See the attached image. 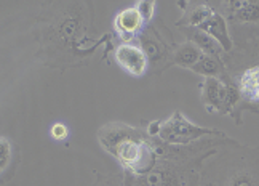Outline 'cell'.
Returning a JSON list of instances; mask_svg holds the SVG:
<instances>
[{
  "label": "cell",
  "mask_w": 259,
  "mask_h": 186,
  "mask_svg": "<svg viewBox=\"0 0 259 186\" xmlns=\"http://www.w3.org/2000/svg\"><path fill=\"white\" fill-rule=\"evenodd\" d=\"M135 7L138 8V12L143 16L146 24H149L152 21L154 13H155V2L154 0H139V2H136Z\"/></svg>",
  "instance_id": "2e32d148"
},
{
  "label": "cell",
  "mask_w": 259,
  "mask_h": 186,
  "mask_svg": "<svg viewBox=\"0 0 259 186\" xmlns=\"http://www.w3.org/2000/svg\"><path fill=\"white\" fill-rule=\"evenodd\" d=\"M197 186H259V148L229 136L203 161Z\"/></svg>",
  "instance_id": "7a4b0ae2"
},
{
  "label": "cell",
  "mask_w": 259,
  "mask_h": 186,
  "mask_svg": "<svg viewBox=\"0 0 259 186\" xmlns=\"http://www.w3.org/2000/svg\"><path fill=\"white\" fill-rule=\"evenodd\" d=\"M198 29L203 31L205 34L211 35L214 41L223 47L224 53H231L234 50L235 45L231 35V29H229V23L219 12H214Z\"/></svg>",
  "instance_id": "30bf717a"
},
{
  "label": "cell",
  "mask_w": 259,
  "mask_h": 186,
  "mask_svg": "<svg viewBox=\"0 0 259 186\" xmlns=\"http://www.w3.org/2000/svg\"><path fill=\"white\" fill-rule=\"evenodd\" d=\"M117 64L133 77H143L149 69V60L138 44H120L114 52Z\"/></svg>",
  "instance_id": "ba28073f"
},
{
  "label": "cell",
  "mask_w": 259,
  "mask_h": 186,
  "mask_svg": "<svg viewBox=\"0 0 259 186\" xmlns=\"http://www.w3.org/2000/svg\"><path fill=\"white\" fill-rule=\"evenodd\" d=\"M192 71L203 77H219V79L229 72L224 66L223 56L218 58V56H210V55H202L200 61L192 67Z\"/></svg>",
  "instance_id": "9a60e30c"
},
{
  "label": "cell",
  "mask_w": 259,
  "mask_h": 186,
  "mask_svg": "<svg viewBox=\"0 0 259 186\" xmlns=\"http://www.w3.org/2000/svg\"><path fill=\"white\" fill-rule=\"evenodd\" d=\"M234 79L237 82L238 92H240L242 101L232 117L237 125H240L242 114L245 111H251L256 114L259 113V64L246 67L245 71L235 76Z\"/></svg>",
  "instance_id": "5b68a950"
},
{
  "label": "cell",
  "mask_w": 259,
  "mask_h": 186,
  "mask_svg": "<svg viewBox=\"0 0 259 186\" xmlns=\"http://www.w3.org/2000/svg\"><path fill=\"white\" fill-rule=\"evenodd\" d=\"M184 5V15L176 23L181 27H200L216 12L210 2H186Z\"/></svg>",
  "instance_id": "8fae6325"
},
{
  "label": "cell",
  "mask_w": 259,
  "mask_h": 186,
  "mask_svg": "<svg viewBox=\"0 0 259 186\" xmlns=\"http://www.w3.org/2000/svg\"><path fill=\"white\" fill-rule=\"evenodd\" d=\"M139 39V47L143 48V52L146 53L149 64L155 63V64H160L163 61H168V66H170L171 61V55L175 48H170L165 42V39L162 37V34L157 31V27L152 24H146L143 27V31L139 32L138 35Z\"/></svg>",
  "instance_id": "8992f818"
},
{
  "label": "cell",
  "mask_w": 259,
  "mask_h": 186,
  "mask_svg": "<svg viewBox=\"0 0 259 186\" xmlns=\"http://www.w3.org/2000/svg\"><path fill=\"white\" fill-rule=\"evenodd\" d=\"M93 186H123L122 175H98L96 183Z\"/></svg>",
  "instance_id": "e0dca14e"
},
{
  "label": "cell",
  "mask_w": 259,
  "mask_h": 186,
  "mask_svg": "<svg viewBox=\"0 0 259 186\" xmlns=\"http://www.w3.org/2000/svg\"><path fill=\"white\" fill-rule=\"evenodd\" d=\"M19 165V151L13 141L2 136L0 138V172H2V183L10 181Z\"/></svg>",
  "instance_id": "7c38bea8"
},
{
  "label": "cell",
  "mask_w": 259,
  "mask_h": 186,
  "mask_svg": "<svg viewBox=\"0 0 259 186\" xmlns=\"http://www.w3.org/2000/svg\"><path fill=\"white\" fill-rule=\"evenodd\" d=\"M50 135H52L55 140L61 141L69 136V129H67V125L61 124V122H56V124H53L52 129H50Z\"/></svg>",
  "instance_id": "ac0fdd59"
},
{
  "label": "cell",
  "mask_w": 259,
  "mask_h": 186,
  "mask_svg": "<svg viewBox=\"0 0 259 186\" xmlns=\"http://www.w3.org/2000/svg\"><path fill=\"white\" fill-rule=\"evenodd\" d=\"M202 55H203L202 50L195 44H192L191 41H186L175 47L170 64L181 66V67H186V69H192V67L200 61Z\"/></svg>",
  "instance_id": "4fadbf2b"
},
{
  "label": "cell",
  "mask_w": 259,
  "mask_h": 186,
  "mask_svg": "<svg viewBox=\"0 0 259 186\" xmlns=\"http://www.w3.org/2000/svg\"><path fill=\"white\" fill-rule=\"evenodd\" d=\"M210 5L227 19L234 45L259 37V0H224Z\"/></svg>",
  "instance_id": "277c9868"
},
{
  "label": "cell",
  "mask_w": 259,
  "mask_h": 186,
  "mask_svg": "<svg viewBox=\"0 0 259 186\" xmlns=\"http://www.w3.org/2000/svg\"><path fill=\"white\" fill-rule=\"evenodd\" d=\"M200 100L208 113L229 114V89L227 84L219 77H205L200 85Z\"/></svg>",
  "instance_id": "52a82bcc"
},
{
  "label": "cell",
  "mask_w": 259,
  "mask_h": 186,
  "mask_svg": "<svg viewBox=\"0 0 259 186\" xmlns=\"http://www.w3.org/2000/svg\"><path fill=\"white\" fill-rule=\"evenodd\" d=\"M146 132L149 136H155L160 141L166 144H191L208 136H227L224 132L218 129H210V127L197 125L187 117L183 116L181 111H175L165 121H154L146 127Z\"/></svg>",
  "instance_id": "3957f363"
},
{
  "label": "cell",
  "mask_w": 259,
  "mask_h": 186,
  "mask_svg": "<svg viewBox=\"0 0 259 186\" xmlns=\"http://www.w3.org/2000/svg\"><path fill=\"white\" fill-rule=\"evenodd\" d=\"M144 26H146V23H144L143 16L139 15L136 7H128V8L122 10V12L117 13L115 19H114V29L118 34V37L123 41V44H130L132 39L138 37Z\"/></svg>",
  "instance_id": "9c48e42d"
},
{
  "label": "cell",
  "mask_w": 259,
  "mask_h": 186,
  "mask_svg": "<svg viewBox=\"0 0 259 186\" xmlns=\"http://www.w3.org/2000/svg\"><path fill=\"white\" fill-rule=\"evenodd\" d=\"M184 32L187 35V41H191L192 44H195L202 50L203 55L218 56V58H221L224 55L223 47L219 45L211 35L205 34L198 27H184Z\"/></svg>",
  "instance_id": "5bb4252c"
},
{
  "label": "cell",
  "mask_w": 259,
  "mask_h": 186,
  "mask_svg": "<svg viewBox=\"0 0 259 186\" xmlns=\"http://www.w3.org/2000/svg\"><path fill=\"white\" fill-rule=\"evenodd\" d=\"M88 2H48L44 4L38 16L42 41L40 50L45 52V63L59 66V63L74 64L85 58L93 48L85 47L90 41L88 27L93 23V10Z\"/></svg>",
  "instance_id": "6da1fadb"
}]
</instances>
